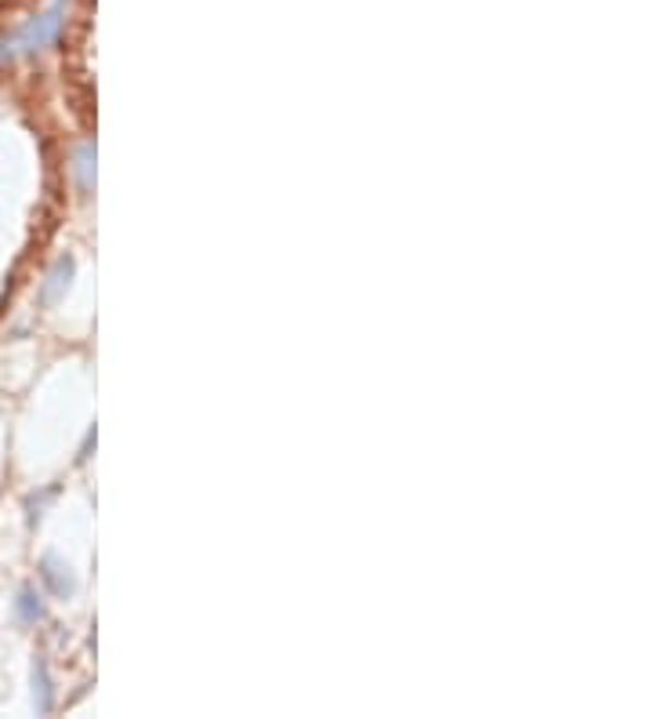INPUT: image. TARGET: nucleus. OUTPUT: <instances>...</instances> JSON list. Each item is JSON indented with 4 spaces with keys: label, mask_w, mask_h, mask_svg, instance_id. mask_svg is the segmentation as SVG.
Segmentation results:
<instances>
[{
    "label": "nucleus",
    "mask_w": 653,
    "mask_h": 719,
    "mask_svg": "<svg viewBox=\"0 0 653 719\" xmlns=\"http://www.w3.org/2000/svg\"><path fill=\"white\" fill-rule=\"evenodd\" d=\"M59 29H62V0L51 11H44V15L33 19L29 26H22L19 33H11V37L0 40V62L51 48V44L59 40Z\"/></svg>",
    "instance_id": "nucleus-1"
},
{
    "label": "nucleus",
    "mask_w": 653,
    "mask_h": 719,
    "mask_svg": "<svg viewBox=\"0 0 653 719\" xmlns=\"http://www.w3.org/2000/svg\"><path fill=\"white\" fill-rule=\"evenodd\" d=\"M40 577H44V585H48L59 599H70L76 593V577L70 574V566H65L59 556H44V560H40Z\"/></svg>",
    "instance_id": "nucleus-2"
},
{
    "label": "nucleus",
    "mask_w": 653,
    "mask_h": 719,
    "mask_svg": "<svg viewBox=\"0 0 653 719\" xmlns=\"http://www.w3.org/2000/svg\"><path fill=\"white\" fill-rule=\"evenodd\" d=\"M70 277H73V258H59L51 266V272H48V280H44V288H40V302L44 305H54L62 298V291L70 288Z\"/></svg>",
    "instance_id": "nucleus-3"
},
{
    "label": "nucleus",
    "mask_w": 653,
    "mask_h": 719,
    "mask_svg": "<svg viewBox=\"0 0 653 719\" xmlns=\"http://www.w3.org/2000/svg\"><path fill=\"white\" fill-rule=\"evenodd\" d=\"M33 702H37V712H51V705H54V691H51L48 661H44V658L33 661Z\"/></svg>",
    "instance_id": "nucleus-4"
},
{
    "label": "nucleus",
    "mask_w": 653,
    "mask_h": 719,
    "mask_svg": "<svg viewBox=\"0 0 653 719\" xmlns=\"http://www.w3.org/2000/svg\"><path fill=\"white\" fill-rule=\"evenodd\" d=\"M15 614L22 625H37V621H44V599L37 596V588H22L15 599Z\"/></svg>",
    "instance_id": "nucleus-5"
},
{
    "label": "nucleus",
    "mask_w": 653,
    "mask_h": 719,
    "mask_svg": "<svg viewBox=\"0 0 653 719\" xmlns=\"http://www.w3.org/2000/svg\"><path fill=\"white\" fill-rule=\"evenodd\" d=\"M91 146H84L81 153H76V174H81V185L87 190V185H91Z\"/></svg>",
    "instance_id": "nucleus-6"
}]
</instances>
